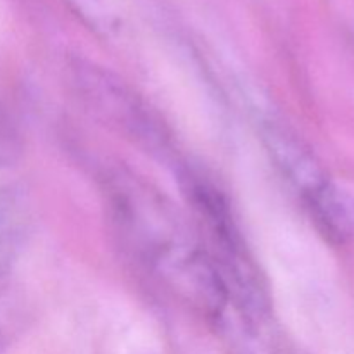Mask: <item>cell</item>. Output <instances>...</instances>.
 <instances>
[{
  "instance_id": "obj_1",
  "label": "cell",
  "mask_w": 354,
  "mask_h": 354,
  "mask_svg": "<svg viewBox=\"0 0 354 354\" xmlns=\"http://www.w3.org/2000/svg\"><path fill=\"white\" fill-rule=\"evenodd\" d=\"M104 196L121 245L147 275L192 310L218 322L228 292L199 232L154 185L127 169L104 178Z\"/></svg>"
},
{
  "instance_id": "obj_3",
  "label": "cell",
  "mask_w": 354,
  "mask_h": 354,
  "mask_svg": "<svg viewBox=\"0 0 354 354\" xmlns=\"http://www.w3.org/2000/svg\"><path fill=\"white\" fill-rule=\"evenodd\" d=\"M261 133L273 165L296 190L304 206L330 185L332 180L317 156L292 130L277 121H265Z\"/></svg>"
},
{
  "instance_id": "obj_4",
  "label": "cell",
  "mask_w": 354,
  "mask_h": 354,
  "mask_svg": "<svg viewBox=\"0 0 354 354\" xmlns=\"http://www.w3.org/2000/svg\"><path fill=\"white\" fill-rule=\"evenodd\" d=\"M232 354H294L270 327V318H248L225 311L220 322Z\"/></svg>"
},
{
  "instance_id": "obj_6",
  "label": "cell",
  "mask_w": 354,
  "mask_h": 354,
  "mask_svg": "<svg viewBox=\"0 0 354 354\" xmlns=\"http://www.w3.org/2000/svg\"><path fill=\"white\" fill-rule=\"evenodd\" d=\"M24 311L12 294H0V351L12 341L23 324Z\"/></svg>"
},
{
  "instance_id": "obj_7",
  "label": "cell",
  "mask_w": 354,
  "mask_h": 354,
  "mask_svg": "<svg viewBox=\"0 0 354 354\" xmlns=\"http://www.w3.org/2000/svg\"><path fill=\"white\" fill-rule=\"evenodd\" d=\"M21 152V137L9 114L0 107V168L10 165Z\"/></svg>"
},
{
  "instance_id": "obj_5",
  "label": "cell",
  "mask_w": 354,
  "mask_h": 354,
  "mask_svg": "<svg viewBox=\"0 0 354 354\" xmlns=\"http://www.w3.org/2000/svg\"><path fill=\"white\" fill-rule=\"evenodd\" d=\"M28 230V209L16 194H0V277L12 266Z\"/></svg>"
},
{
  "instance_id": "obj_2",
  "label": "cell",
  "mask_w": 354,
  "mask_h": 354,
  "mask_svg": "<svg viewBox=\"0 0 354 354\" xmlns=\"http://www.w3.org/2000/svg\"><path fill=\"white\" fill-rule=\"evenodd\" d=\"M73 83L95 116L133 138L149 152L162 158L171 154L173 145L162 121L123 82L92 66H78Z\"/></svg>"
}]
</instances>
